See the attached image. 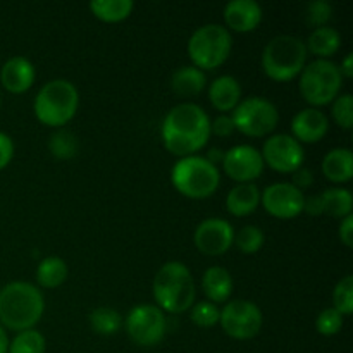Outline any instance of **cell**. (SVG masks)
Here are the masks:
<instances>
[{
  "mask_svg": "<svg viewBox=\"0 0 353 353\" xmlns=\"http://www.w3.org/2000/svg\"><path fill=\"white\" fill-rule=\"evenodd\" d=\"M343 86L340 68L327 59H316L300 72V93L314 107L333 102Z\"/></svg>",
  "mask_w": 353,
  "mask_h": 353,
  "instance_id": "7",
  "label": "cell"
},
{
  "mask_svg": "<svg viewBox=\"0 0 353 353\" xmlns=\"http://www.w3.org/2000/svg\"><path fill=\"white\" fill-rule=\"evenodd\" d=\"M261 202L271 216L279 219H293L303 212L305 196L292 183H274L261 193Z\"/></svg>",
  "mask_w": 353,
  "mask_h": 353,
  "instance_id": "14",
  "label": "cell"
},
{
  "mask_svg": "<svg viewBox=\"0 0 353 353\" xmlns=\"http://www.w3.org/2000/svg\"><path fill=\"white\" fill-rule=\"evenodd\" d=\"M234 131H236V128H234V123L233 119H231V116H228V114H221V116H217L216 119L210 123V133H214L219 138L230 137V134H233Z\"/></svg>",
  "mask_w": 353,
  "mask_h": 353,
  "instance_id": "37",
  "label": "cell"
},
{
  "mask_svg": "<svg viewBox=\"0 0 353 353\" xmlns=\"http://www.w3.org/2000/svg\"><path fill=\"white\" fill-rule=\"evenodd\" d=\"M47 341L45 336L37 330L21 331L9 343L7 353H45Z\"/></svg>",
  "mask_w": 353,
  "mask_h": 353,
  "instance_id": "29",
  "label": "cell"
},
{
  "mask_svg": "<svg viewBox=\"0 0 353 353\" xmlns=\"http://www.w3.org/2000/svg\"><path fill=\"white\" fill-rule=\"evenodd\" d=\"M202 288L209 302L223 303L230 299L231 292H233V278L228 269L214 265L203 272Z\"/></svg>",
  "mask_w": 353,
  "mask_h": 353,
  "instance_id": "21",
  "label": "cell"
},
{
  "mask_svg": "<svg viewBox=\"0 0 353 353\" xmlns=\"http://www.w3.org/2000/svg\"><path fill=\"white\" fill-rule=\"evenodd\" d=\"M221 310L217 309L216 303L209 302V300H203V302H196L192 305V317L193 323L199 327H212L219 323Z\"/></svg>",
  "mask_w": 353,
  "mask_h": 353,
  "instance_id": "33",
  "label": "cell"
},
{
  "mask_svg": "<svg viewBox=\"0 0 353 353\" xmlns=\"http://www.w3.org/2000/svg\"><path fill=\"white\" fill-rule=\"evenodd\" d=\"M207 76L195 65H183L174 71L171 78V88L179 97H195L205 88Z\"/></svg>",
  "mask_w": 353,
  "mask_h": 353,
  "instance_id": "23",
  "label": "cell"
},
{
  "mask_svg": "<svg viewBox=\"0 0 353 353\" xmlns=\"http://www.w3.org/2000/svg\"><path fill=\"white\" fill-rule=\"evenodd\" d=\"M262 312L250 300H233L221 310L219 323L224 333L234 340H250L261 333Z\"/></svg>",
  "mask_w": 353,
  "mask_h": 353,
  "instance_id": "11",
  "label": "cell"
},
{
  "mask_svg": "<svg viewBox=\"0 0 353 353\" xmlns=\"http://www.w3.org/2000/svg\"><path fill=\"white\" fill-rule=\"evenodd\" d=\"M261 203V190L255 183H240L226 196L228 212L236 217L248 216Z\"/></svg>",
  "mask_w": 353,
  "mask_h": 353,
  "instance_id": "20",
  "label": "cell"
},
{
  "mask_svg": "<svg viewBox=\"0 0 353 353\" xmlns=\"http://www.w3.org/2000/svg\"><path fill=\"white\" fill-rule=\"evenodd\" d=\"M128 336L138 347H155L168 331V321L157 305H138L126 317Z\"/></svg>",
  "mask_w": 353,
  "mask_h": 353,
  "instance_id": "10",
  "label": "cell"
},
{
  "mask_svg": "<svg viewBox=\"0 0 353 353\" xmlns=\"http://www.w3.org/2000/svg\"><path fill=\"white\" fill-rule=\"evenodd\" d=\"M233 226L221 217H210V219L202 221L193 234L196 248L205 255L226 254L233 245Z\"/></svg>",
  "mask_w": 353,
  "mask_h": 353,
  "instance_id": "15",
  "label": "cell"
},
{
  "mask_svg": "<svg viewBox=\"0 0 353 353\" xmlns=\"http://www.w3.org/2000/svg\"><path fill=\"white\" fill-rule=\"evenodd\" d=\"M307 62L305 41L293 34L274 37L262 52V69L274 81H290Z\"/></svg>",
  "mask_w": 353,
  "mask_h": 353,
  "instance_id": "4",
  "label": "cell"
},
{
  "mask_svg": "<svg viewBox=\"0 0 353 353\" xmlns=\"http://www.w3.org/2000/svg\"><path fill=\"white\" fill-rule=\"evenodd\" d=\"M162 141L172 155L190 157L205 147L210 137V119L196 103H179L164 117Z\"/></svg>",
  "mask_w": 353,
  "mask_h": 353,
  "instance_id": "1",
  "label": "cell"
},
{
  "mask_svg": "<svg viewBox=\"0 0 353 353\" xmlns=\"http://www.w3.org/2000/svg\"><path fill=\"white\" fill-rule=\"evenodd\" d=\"M154 296L162 312L183 314L195 303L196 290L190 269L183 262H168L154 279Z\"/></svg>",
  "mask_w": 353,
  "mask_h": 353,
  "instance_id": "3",
  "label": "cell"
},
{
  "mask_svg": "<svg viewBox=\"0 0 353 353\" xmlns=\"http://www.w3.org/2000/svg\"><path fill=\"white\" fill-rule=\"evenodd\" d=\"M0 81L10 93H24L33 86L34 68L26 57H10L0 71Z\"/></svg>",
  "mask_w": 353,
  "mask_h": 353,
  "instance_id": "18",
  "label": "cell"
},
{
  "mask_svg": "<svg viewBox=\"0 0 353 353\" xmlns=\"http://www.w3.org/2000/svg\"><path fill=\"white\" fill-rule=\"evenodd\" d=\"M264 231L257 226H243L238 233H234L233 243L243 254H255L264 245Z\"/></svg>",
  "mask_w": 353,
  "mask_h": 353,
  "instance_id": "30",
  "label": "cell"
},
{
  "mask_svg": "<svg viewBox=\"0 0 353 353\" xmlns=\"http://www.w3.org/2000/svg\"><path fill=\"white\" fill-rule=\"evenodd\" d=\"M333 17V7L326 0H316L307 6V23L316 28L327 26L330 19Z\"/></svg>",
  "mask_w": 353,
  "mask_h": 353,
  "instance_id": "36",
  "label": "cell"
},
{
  "mask_svg": "<svg viewBox=\"0 0 353 353\" xmlns=\"http://www.w3.org/2000/svg\"><path fill=\"white\" fill-rule=\"evenodd\" d=\"M224 21L233 31L248 33L262 21V7L255 0H233L224 7Z\"/></svg>",
  "mask_w": 353,
  "mask_h": 353,
  "instance_id": "17",
  "label": "cell"
},
{
  "mask_svg": "<svg viewBox=\"0 0 353 353\" xmlns=\"http://www.w3.org/2000/svg\"><path fill=\"white\" fill-rule=\"evenodd\" d=\"M205 159L210 162V164H214L217 168V162H223L224 152L221 150V148H212V150L209 152V155H207Z\"/></svg>",
  "mask_w": 353,
  "mask_h": 353,
  "instance_id": "43",
  "label": "cell"
},
{
  "mask_svg": "<svg viewBox=\"0 0 353 353\" xmlns=\"http://www.w3.org/2000/svg\"><path fill=\"white\" fill-rule=\"evenodd\" d=\"M312 183H314V174L309 171V169L300 168L299 171L293 172V183H292V185L296 186L300 192H302L303 188H309Z\"/></svg>",
  "mask_w": 353,
  "mask_h": 353,
  "instance_id": "39",
  "label": "cell"
},
{
  "mask_svg": "<svg viewBox=\"0 0 353 353\" xmlns=\"http://www.w3.org/2000/svg\"><path fill=\"white\" fill-rule=\"evenodd\" d=\"M233 38L221 24H205L193 31L188 41V55L199 69H216L230 57Z\"/></svg>",
  "mask_w": 353,
  "mask_h": 353,
  "instance_id": "8",
  "label": "cell"
},
{
  "mask_svg": "<svg viewBox=\"0 0 353 353\" xmlns=\"http://www.w3.org/2000/svg\"><path fill=\"white\" fill-rule=\"evenodd\" d=\"M340 240L343 241L345 247H353V216L345 217L340 224Z\"/></svg>",
  "mask_w": 353,
  "mask_h": 353,
  "instance_id": "40",
  "label": "cell"
},
{
  "mask_svg": "<svg viewBox=\"0 0 353 353\" xmlns=\"http://www.w3.org/2000/svg\"><path fill=\"white\" fill-rule=\"evenodd\" d=\"M171 181L181 195L188 199H207L212 195L221 183L219 169L205 157L190 155L178 161L172 168Z\"/></svg>",
  "mask_w": 353,
  "mask_h": 353,
  "instance_id": "6",
  "label": "cell"
},
{
  "mask_svg": "<svg viewBox=\"0 0 353 353\" xmlns=\"http://www.w3.org/2000/svg\"><path fill=\"white\" fill-rule=\"evenodd\" d=\"M78 105V88L68 79H52L38 92L34 99V114L40 123L61 128L74 117Z\"/></svg>",
  "mask_w": 353,
  "mask_h": 353,
  "instance_id": "5",
  "label": "cell"
},
{
  "mask_svg": "<svg viewBox=\"0 0 353 353\" xmlns=\"http://www.w3.org/2000/svg\"><path fill=\"white\" fill-rule=\"evenodd\" d=\"M303 210H305L307 214H312V216H319V214H323L321 196L314 195V196H309V199H305V202H303Z\"/></svg>",
  "mask_w": 353,
  "mask_h": 353,
  "instance_id": "41",
  "label": "cell"
},
{
  "mask_svg": "<svg viewBox=\"0 0 353 353\" xmlns=\"http://www.w3.org/2000/svg\"><path fill=\"white\" fill-rule=\"evenodd\" d=\"M224 172L238 183H252L264 171V159L252 145H236L224 152Z\"/></svg>",
  "mask_w": 353,
  "mask_h": 353,
  "instance_id": "13",
  "label": "cell"
},
{
  "mask_svg": "<svg viewBox=\"0 0 353 353\" xmlns=\"http://www.w3.org/2000/svg\"><path fill=\"white\" fill-rule=\"evenodd\" d=\"M14 157V143L9 134L0 131V171L9 165V162Z\"/></svg>",
  "mask_w": 353,
  "mask_h": 353,
  "instance_id": "38",
  "label": "cell"
},
{
  "mask_svg": "<svg viewBox=\"0 0 353 353\" xmlns=\"http://www.w3.org/2000/svg\"><path fill=\"white\" fill-rule=\"evenodd\" d=\"M90 326L97 334L110 336L119 331L121 316L117 310L110 309V307H99L90 314Z\"/></svg>",
  "mask_w": 353,
  "mask_h": 353,
  "instance_id": "28",
  "label": "cell"
},
{
  "mask_svg": "<svg viewBox=\"0 0 353 353\" xmlns=\"http://www.w3.org/2000/svg\"><path fill=\"white\" fill-rule=\"evenodd\" d=\"M234 128L247 137H265L271 133L279 121V112L272 102L262 97L245 99L234 107L231 114Z\"/></svg>",
  "mask_w": 353,
  "mask_h": 353,
  "instance_id": "9",
  "label": "cell"
},
{
  "mask_svg": "<svg viewBox=\"0 0 353 353\" xmlns=\"http://www.w3.org/2000/svg\"><path fill=\"white\" fill-rule=\"evenodd\" d=\"M333 309L341 316H350L353 312V276H345L333 292Z\"/></svg>",
  "mask_w": 353,
  "mask_h": 353,
  "instance_id": "32",
  "label": "cell"
},
{
  "mask_svg": "<svg viewBox=\"0 0 353 353\" xmlns=\"http://www.w3.org/2000/svg\"><path fill=\"white\" fill-rule=\"evenodd\" d=\"M134 3L131 0H95L90 3L93 16L105 23H119L126 19L133 10Z\"/></svg>",
  "mask_w": 353,
  "mask_h": 353,
  "instance_id": "27",
  "label": "cell"
},
{
  "mask_svg": "<svg viewBox=\"0 0 353 353\" xmlns=\"http://www.w3.org/2000/svg\"><path fill=\"white\" fill-rule=\"evenodd\" d=\"M45 300L40 290L26 281H12L0 290V323L12 331L33 330L41 319Z\"/></svg>",
  "mask_w": 353,
  "mask_h": 353,
  "instance_id": "2",
  "label": "cell"
},
{
  "mask_svg": "<svg viewBox=\"0 0 353 353\" xmlns=\"http://www.w3.org/2000/svg\"><path fill=\"white\" fill-rule=\"evenodd\" d=\"M9 350V338H7L6 330L0 326V353H7Z\"/></svg>",
  "mask_w": 353,
  "mask_h": 353,
  "instance_id": "44",
  "label": "cell"
},
{
  "mask_svg": "<svg viewBox=\"0 0 353 353\" xmlns=\"http://www.w3.org/2000/svg\"><path fill=\"white\" fill-rule=\"evenodd\" d=\"M323 172L330 181L348 183L353 176V154L350 148H333L323 159Z\"/></svg>",
  "mask_w": 353,
  "mask_h": 353,
  "instance_id": "22",
  "label": "cell"
},
{
  "mask_svg": "<svg viewBox=\"0 0 353 353\" xmlns=\"http://www.w3.org/2000/svg\"><path fill=\"white\" fill-rule=\"evenodd\" d=\"M333 112L334 121L338 123V126H341L343 130H352L353 126V99L350 93H345L334 99L333 103Z\"/></svg>",
  "mask_w": 353,
  "mask_h": 353,
  "instance_id": "34",
  "label": "cell"
},
{
  "mask_svg": "<svg viewBox=\"0 0 353 353\" xmlns=\"http://www.w3.org/2000/svg\"><path fill=\"white\" fill-rule=\"evenodd\" d=\"M340 72L345 78H353V54H348L347 57H345L343 64H341L340 68Z\"/></svg>",
  "mask_w": 353,
  "mask_h": 353,
  "instance_id": "42",
  "label": "cell"
},
{
  "mask_svg": "<svg viewBox=\"0 0 353 353\" xmlns=\"http://www.w3.org/2000/svg\"><path fill=\"white\" fill-rule=\"evenodd\" d=\"M316 327L319 331V334H323V336H333V334H336L343 327V316L336 309H333V307L324 309L317 316Z\"/></svg>",
  "mask_w": 353,
  "mask_h": 353,
  "instance_id": "35",
  "label": "cell"
},
{
  "mask_svg": "<svg viewBox=\"0 0 353 353\" xmlns=\"http://www.w3.org/2000/svg\"><path fill=\"white\" fill-rule=\"evenodd\" d=\"M68 279V264L61 257H47L38 264L37 281L41 288H59Z\"/></svg>",
  "mask_w": 353,
  "mask_h": 353,
  "instance_id": "25",
  "label": "cell"
},
{
  "mask_svg": "<svg viewBox=\"0 0 353 353\" xmlns=\"http://www.w3.org/2000/svg\"><path fill=\"white\" fill-rule=\"evenodd\" d=\"M321 203H323V214L331 217L345 219L352 214L353 199L352 193L345 188H330L321 193Z\"/></svg>",
  "mask_w": 353,
  "mask_h": 353,
  "instance_id": "26",
  "label": "cell"
},
{
  "mask_svg": "<svg viewBox=\"0 0 353 353\" xmlns=\"http://www.w3.org/2000/svg\"><path fill=\"white\" fill-rule=\"evenodd\" d=\"M330 130V119L323 110L316 107H307L300 110L292 121L293 138L296 141H305V143H316L323 140L324 134Z\"/></svg>",
  "mask_w": 353,
  "mask_h": 353,
  "instance_id": "16",
  "label": "cell"
},
{
  "mask_svg": "<svg viewBox=\"0 0 353 353\" xmlns=\"http://www.w3.org/2000/svg\"><path fill=\"white\" fill-rule=\"evenodd\" d=\"M264 164L278 172H295L302 168L305 152L302 143L290 134H274L268 138L261 152Z\"/></svg>",
  "mask_w": 353,
  "mask_h": 353,
  "instance_id": "12",
  "label": "cell"
},
{
  "mask_svg": "<svg viewBox=\"0 0 353 353\" xmlns=\"http://www.w3.org/2000/svg\"><path fill=\"white\" fill-rule=\"evenodd\" d=\"M307 52H312L319 59L331 57L336 54L341 47V34L334 28L323 26L316 28L307 40Z\"/></svg>",
  "mask_w": 353,
  "mask_h": 353,
  "instance_id": "24",
  "label": "cell"
},
{
  "mask_svg": "<svg viewBox=\"0 0 353 353\" xmlns=\"http://www.w3.org/2000/svg\"><path fill=\"white\" fill-rule=\"evenodd\" d=\"M48 148H50L52 155H55L57 159H71L78 152V140L71 131L59 130L50 137Z\"/></svg>",
  "mask_w": 353,
  "mask_h": 353,
  "instance_id": "31",
  "label": "cell"
},
{
  "mask_svg": "<svg viewBox=\"0 0 353 353\" xmlns=\"http://www.w3.org/2000/svg\"><path fill=\"white\" fill-rule=\"evenodd\" d=\"M210 103L223 114L234 110V107L241 102V86L236 78L230 74L219 76L212 81L209 88Z\"/></svg>",
  "mask_w": 353,
  "mask_h": 353,
  "instance_id": "19",
  "label": "cell"
}]
</instances>
